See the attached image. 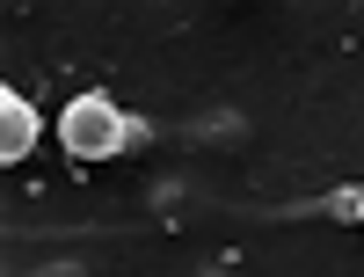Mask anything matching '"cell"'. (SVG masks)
Instances as JSON below:
<instances>
[{"mask_svg":"<svg viewBox=\"0 0 364 277\" xmlns=\"http://www.w3.org/2000/svg\"><path fill=\"white\" fill-rule=\"evenodd\" d=\"M154 139V125H139L132 110H117L102 88L95 95H73L66 110H58V146H66V161L80 168H95V161H124L132 146Z\"/></svg>","mask_w":364,"mask_h":277,"instance_id":"6da1fadb","label":"cell"},{"mask_svg":"<svg viewBox=\"0 0 364 277\" xmlns=\"http://www.w3.org/2000/svg\"><path fill=\"white\" fill-rule=\"evenodd\" d=\"M321 211H328V219H357V226H364V182H357V190H336V197H321Z\"/></svg>","mask_w":364,"mask_h":277,"instance_id":"3957f363","label":"cell"},{"mask_svg":"<svg viewBox=\"0 0 364 277\" xmlns=\"http://www.w3.org/2000/svg\"><path fill=\"white\" fill-rule=\"evenodd\" d=\"M37 132H44V117L37 110H29L22 95H15V88H0V161H29V146H37Z\"/></svg>","mask_w":364,"mask_h":277,"instance_id":"7a4b0ae2","label":"cell"}]
</instances>
